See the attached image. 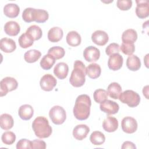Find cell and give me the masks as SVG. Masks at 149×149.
<instances>
[{
	"instance_id": "cell-22",
	"label": "cell",
	"mask_w": 149,
	"mask_h": 149,
	"mask_svg": "<svg viewBox=\"0 0 149 149\" xmlns=\"http://www.w3.org/2000/svg\"><path fill=\"white\" fill-rule=\"evenodd\" d=\"M20 12V8L16 3H8L3 8V13L5 16L10 18L17 17Z\"/></svg>"
},
{
	"instance_id": "cell-10",
	"label": "cell",
	"mask_w": 149,
	"mask_h": 149,
	"mask_svg": "<svg viewBox=\"0 0 149 149\" xmlns=\"http://www.w3.org/2000/svg\"><path fill=\"white\" fill-rule=\"evenodd\" d=\"M100 108L102 112L108 115L115 114L118 113L119 109V106L118 104L113 101L109 100H107L101 103Z\"/></svg>"
},
{
	"instance_id": "cell-12",
	"label": "cell",
	"mask_w": 149,
	"mask_h": 149,
	"mask_svg": "<svg viewBox=\"0 0 149 149\" xmlns=\"http://www.w3.org/2000/svg\"><path fill=\"white\" fill-rule=\"evenodd\" d=\"M123 62V59L122 56L119 53H116L109 56L108 61V66L111 70L116 71L122 68Z\"/></svg>"
},
{
	"instance_id": "cell-9",
	"label": "cell",
	"mask_w": 149,
	"mask_h": 149,
	"mask_svg": "<svg viewBox=\"0 0 149 149\" xmlns=\"http://www.w3.org/2000/svg\"><path fill=\"white\" fill-rule=\"evenodd\" d=\"M137 6L136 8V14L140 19H144L149 15V3L148 1L144 0L136 1Z\"/></svg>"
},
{
	"instance_id": "cell-38",
	"label": "cell",
	"mask_w": 149,
	"mask_h": 149,
	"mask_svg": "<svg viewBox=\"0 0 149 149\" xmlns=\"http://www.w3.org/2000/svg\"><path fill=\"white\" fill-rule=\"evenodd\" d=\"M33 11L34 8H27L23 10L22 13V18L25 22L30 23L31 22H34Z\"/></svg>"
},
{
	"instance_id": "cell-43",
	"label": "cell",
	"mask_w": 149,
	"mask_h": 149,
	"mask_svg": "<svg viewBox=\"0 0 149 149\" xmlns=\"http://www.w3.org/2000/svg\"><path fill=\"white\" fill-rule=\"evenodd\" d=\"M122 149H126V148H136V146L131 141H125L121 147Z\"/></svg>"
},
{
	"instance_id": "cell-21",
	"label": "cell",
	"mask_w": 149,
	"mask_h": 149,
	"mask_svg": "<svg viewBox=\"0 0 149 149\" xmlns=\"http://www.w3.org/2000/svg\"><path fill=\"white\" fill-rule=\"evenodd\" d=\"M101 73L100 66L95 63H92L86 68V74L91 79H95L100 77Z\"/></svg>"
},
{
	"instance_id": "cell-40",
	"label": "cell",
	"mask_w": 149,
	"mask_h": 149,
	"mask_svg": "<svg viewBox=\"0 0 149 149\" xmlns=\"http://www.w3.org/2000/svg\"><path fill=\"white\" fill-rule=\"evenodd\" d=\"M120 52V46L118 44L113 42L108 45L105 49V53L107 55L110 56L112 54L119 53Z\"/></svg>"
},
{
	"instance_id": "cell-27",
	"label": "cell",
	"mask_w": 149,
	"mask_h": 149,
	"mask_svg": "<svg viewBox=\"0 0 149 149\" xmlns=\"http://www.w3.org/2000/svg\"><path fill=\"white\" fill-rule=\"evenodd\" d=\"M14 121L12 116L8 113H3L0 116L1 127L5 130L12 128Z\"/></svg>"
},
{
	"instance_id": "cell-28",
	"label": "cell",
	"mask_w": 149,
	"mask_h": 149,
	"mask_svg": "<svg viewBox=\"0 0 149 149\" xmlns=\"http://www.w3.org/2000/svg\"><path fill=\"white\" fill-rule=\"evenodd\" d=\"M49 17L48 12L44 9H35L33 11V20L37 23H44Z\"/></svg>"
},
{
	"instance_id": "cell-29",
	"label": "cell",
	"mask_w": 149,
	"mask_h": 149,
	"mask_svg": "<svg viewBox=\"0 0 149 149\" xmlns=\"http://www.w3.org/2000/svg\"><path fill=\"white\" fill-rule=\"evenodd\" d=\"M26 33L34 41L40 39L42 35L41 29L37 25L30 26L27 29Z\"/></svg>"
},
{
	"instance_id": "cell-6",
	"label": "cell",
	"mask_w": 149,
	"mask_h": 149,
	"mask_svg": "<svg viewBox=\"0 0 149 149\" xmlns=\"http://www.w3.org/2000/svg\"><path fill=\"white\" fill-rule=\"evenodd\" d=\"M18 83L17 80L12 77H6L0 81V95H6L9 91H12L17 88Z\"/></svg>"
},
{
	"instance_id": "cell-19",
	"label": "cell",
	"mask_w": 149,
	"mask_h": 149,
	"mask_svg": "<svg viewBox=\"0 0 149 149\" xmlns=\"http://www.w3.org/2000/svg\"><path fill=\"white\" fill-rule=\"evenodd\" d=\"M20 30V25L15 21H9L5 24V33L10 36H17Z\"/></svg>"
},
{
	"instance_id": "cell-42",
	"label": "cell",
	"mask_w": 149,
	"mask_h": 149,
	"mask_svg": "<svg viewBox=\"0 0 149 149\" xmlns=\"http://www.w3.org/2000/svg\"><path fill=\"white\" fill-rule=\"evenodd\" d=\"M32 147L33 148L45 149L46 148V143L43 140L35 139L32 141Z\"/></svg>"
},
{
	"instance_id": "cell-20",
	"label": "cell",
	"mask_w": 149,
	"mask_h": 149,
	"mask_svg": "<svg viewBox=\"0 0 149 149\" xmlns=\"http://www.w3.org/2000/svg\"><path fill=\"white\" fill-rule=\"evenodd\" d=\"M63 35V30L59 27H53L48 32V39L52 42H57L60 41Z\"/></svg>"
},
{
	"instance_id": "cell-16",
	"label": "cell",
	"mask_w": 149,
	"mask_h": 149,
	"mask_svg": "<svg viewBox=\"0 0 149 149\" xmlns=\"http://www.w3.org/2000/svg\"><path fill=\"white\" fill-rule=\"evenodd\" d=\"M0 48L5 53H11L16 48L15 41L9 38H2L0 40Z\"/></svg>"
},
{
	"instance_id": "cell-25",
	"label": "cell",
	"mask_w": 149,
	"mask_h": 149,
	"mask_svg": "<svg viewBox=\"0 0 149 149\" xmlns=\"http://www.w3.org/2000/svg\"><path fill=\"white\" fill-rule=\"evenodd\" d=\"M66 42L71 47H76L80 44L81 38L80 35L76 31H69L66 36Z\"/></svg>"
},
{
	"instance_id": "cell-4",
	"label": "cell",
	"mask_w": 149,
	"mask_h": 149,
	"mask_svg": "<svg viewBox=\"0 0 149 149\" xmlns=\"http://www.w3.org/2000/svg\"><path fill=\"white\" fill-rule=\"evenodd\" d=\"M118 98L121 102L127 104L131 108L137 107L140 102V97L139 94L131 90H127L121 93Z\"/></svg>"
},
{
	"instance_id": "cell-32",
	"label": "cell",
	"mask_w": 149,
	"mask_h": 149,
	"mask_svg": "<svg viewBox=\"0 0 149 149\" xmlns=\"http://www.w3.org/2000/svg\"><path fill=\"white\" fill-rule=\"evenodd\" d=\"M90 140L93 144L100 146L105 142V137L102 132L100 131H94L91 134Z\"/></svg>"
},
{
	"instance_id": "cell-11",
	"label": "cell",
	"mask_w": 149,
	"mask_h": 149,
	"mask_svg": "<svg viewBox=\"0 0 149 149\" xmlns=\"http://www.w3.org/2000/svg\"><path fill=\"white\" fill-rule=\"evenodd\" d=\"M100 50L94 46H88L83 51L84 58L86 61L89 62H93L98 61V59L100 58Z\"/></svg>"
},
{
	"instance_id": "cell-18",
	"label": "cell",
	"mask_w": 149,
	"mask_h": 149,
	"mask_svg": "<svg viewBox=\"0 0 149 149\" xmlns=\"http://www.w3.org/2000/svg\"><path fill=\"white\" fill-rule=\"evenodd\" d=\"M18 114L22 119L28 120H30L33 116L34 109L30 105L24 104L19 107Z\"/></svg>"
},
{
	"instance_id": "cell-1",
	"label": "cell",
	"mask_w": 149,
	"mask_h": 149,
	"mask_svg": "<svg viewBox=\"0 0 149 149\" xmlns=\"http://www.w3.org/2000/svg\"><path fill=\"white\" fill-rule=\"evenodd\" d=\"M91 105V101L88 95H79L76 100L73 110L74 117L79 120L87 119L90 114Z\"/></svg>"
},
{
	"instance_id": "cell-36",
	"label": "cell",
	"mask_w": 149,
	"mask_h": 149,
	"mask_svg": "<svg viewBox=\"0 0 149 149\" xmlns=\"http://www.w3.org/2000/svg\"><path fill=\"white\" fill-rule=\"evenodd\" d=\"M1 140L5 144L11 145L16 140V135L12 132L6 131L2 134Z\"/></svg>"
},
{
	"instance_id": "cell-30",
	"label": "cell",
	"mask_w": 149,
	"mask_h": 149,
	"mask_svg": "<svg viewBox=\"0 0 149 149\" xmlns=\"http://www.w3.org/2000/svg\"><path fill=\"white\" fill-rule=\"evenodd\" d=\"M41 56V53L37 49H30L25 52L24 59L28 63H34L37 61Z\"/></svg>"
},
{
	"instance_id": "cell-35",
	"label": "cell",
	"mask_w": 149,
	"mask_h": 149,
	"mask_svg": "<svg viewBox=\"0 0 149 149\" xmlns=\"http://www.w3.org/2000/svg\"><path fill=\"white\" fill-rule=\"evenodd\" d=\"M93 98L94 101L97 103H102L107 100L108 93L105 90L99 88L94 92Z\"/></svg>"
},
{
	"instance_id": "cell-34",
	"label": "cell",
	"mask_w": 149,
	"mask_h": 149,
	"mask_svg": "<svg viewBox=\"0 0 149 149\" xmlns=\"http://www.w3.org/2000/svg\"><path fill=\"white\" fill-rule=\"evenodd\" d=\"M48 54H51L56 60L62 58L65 54V49L59 46H54L50 48L48 51Z\"/></svg>"
},
{
	"instance_id": "cell-39",
	"label": "cell",
	"mask_w": 149,
	"mask_h": 149,
	"mask_svg": "<svg viewBox=\"0 0 149 149\" xmlns=\"http://www.w3.org/2000/svg\"><path fill=\"white\" fill-rule=\"evenodd\" d=\"M116 6L121 10H127L131 8L132 1L131 0H118Z\"/></svg>"
},
{
	"instance_id": "cell-31",
	"label": "cell",
	"mask_w": 149,
	"mask_h": 149,
	"mask_svg": "<svg viewBox=\"0 0 149 149\" xmlns=\"http://www.w3.org/2000/svg\"><path fill=\"white\" fill-rule=\"evenodd\" d=\"M55 59L49 54L45 55L40 61V66L44 70H49L55 62Z\"/></svg>"
},
{
	"instance_id": "cell-14",
	"label": "cell",
	"mask_w": 149,
	"mask_h": 149,
	"mask_svg": "<svg viewBox=\"0 0 149 149\" xmlns=\"http://www.w3.org/2000/svg\"><path fill=\"white\" fill-rule=\"evenodd\" d=\"M90 132V128L84 124L77 125L73 130V136L77 140H82L85 139Z\"/></svg>"
},
{
	"instance_id": "cell-41",
	"label": "cell",
	"mask_w": 149,
	"mask_h": 149,
	"mask_svg": "<svg viewBox=\"0 0 149 149\" xmlns=\"http://www.w3.org/2000/svg\"><path fill=\"white\" fill-rule=\"evenodd\" d=\"M17 149H32V141L26 139H20L16 144Z\"/></svg>"
},
{
	"instance_id": "cell-2",
	"label": "cell",
	"mask_w": 149,
	"mask_h": 149,
	"mask_svg": "<svg viewBox=\"0 0 149 149\" xmlns=\"http://www.w3.org/2000/svg\"><path fill=\"white\" fill-rule=\"evenodd\" d=\"M86 67L83 62L77 60L74 62L69 82L74 87H80L86 81Z\"/></svg>"
},
{
	"instance_id": "cell-23",
	"label": "cell",
	"mask_w": 149,
	"mask_h": 149,
	"mask_svg": "<svg viewBox=\"0 0 149 149\" xmlns=\"http://www.w3.org/2000/svg\"><path fill=\"white\" fill-rule=\"evenodd\" d=\"M137 39V31L132 29H127L123 31L122 35V40L124 43L134 44Z\"/></svg>"
},
{
	"instance_id": "cell-24",
	"label": "cell",
	"mask_w": 149,
	"mask_h": 149,
	"mask_svg": "<svg viewBox=\"0 0 149 149\" xmlns=\"http://www.w3.org/2000/svg\"><path fill=\"white\" fill-rule=\"evenodd\" d=\"M127 68L132 71H137L141 67L140 58L135 55H131L128 56L126 60Z\"/></svg>"
},
{
	"instance_id": "cell-5",
	"label": "cell",
	"mask_w": 149,
	"mask_h": 149,
	"mask_svg": "<svg viewBox=\"0 0 149 149\" xmlns=\"http://www.w3.org/2000/svg\"><path fill=\"white\" fill-rule=\"evenodd\" d=\"M49 116L55 125H61L66 119V113L64 108L59 105L52 107L49 112Z\"/></svg>"
},
{
	"instance_id": "cell-17",
	"label": "cell",
	"mask_w": 149,
	"mask_h": 149,
	"mask_svg": "<svg viewBox=\"0 0 149 149\" xmlns=\"http://www.w3.org/2000/svg\"><path fill=\"white\" fill-rule=\"evenodd\" d=\"M68 72V65L65 62H59L57 63L54 68V74L61 80H63L67 77Z\"/></svg>"
},
{
	"instance_id": "cell-33",
	"label": "cell",
	"mask_w": 149,
	"mask_h": 149,
	"mask_svg": "<svg viewBox=\"0 0 149 149\" xmlns=\"http://www.w3.org/2000/svg\"><path fill=\"white\" fill-rule=\"evenodd\" d=\"M19 45L22 48H27L31 47L33 43L34 40L26 33L22 34L18 39Z\"/></svg>"
},
{
	"instance_id": "cell-8",
	"label": "cell",
	"mask_w": 149,
	"mask_h": 149,
	"mask_svg": "<svg viewBox=\"0 0 149 149\" xmlns=\"http://www.w3.org/2000/svg\"><path fill=\"white\" fill-rule=\"evenodd\" d=\"M56 79L51 74H44L40 81V85L42 90L45 91H50L56 86Z\"/></svg>"
},
{
	"instance_id": "cell-3",
	"label": "cell",
	"mask_w": 149,
	"mask_h": 149,
	"mask_svg": "<svg viewBox=\"0 0 149 149\" xmlns=\"http://www.w3.org/2000/svg\"><path fill=\"white\" fill-rule=\"evenodd\" d=\"M32 128L35 135L40 139L49 137L52 129L48 119L44 116H38L33 122Z\"/></svg>"
},
{
	"instance_id": "cell-15",
	"label": "cell",
	"mask_w": 149,
	"mask_h": 149,
	"mask_svg": "<svg viewBox=\"0 0 149 149\" xmlns=\"http://www.w3.org/2000/svg\"><path fill=\"white\" fill-rule=\"evenodd\" d=\"M118 119L111 116H108L102 122V127L107 132H113L118 128Z\"/></svg>"
},
{
	"instance_id": "cell-37",
	"label": "cell",
	"mask_w": 149,
	"mask_h": 149,
	"mask_svg": "<svg viewBox=\"0 0 149 149\" xmlns=\"http://www.w3.org/2000/svg\"><path fill=\"white\" fill-rule=\"evenodd\" d=\"M120 49L124 54L127 55H131L134 53L135 51V45L134 44L122 42L120 47Z\"/></svg>"
},
{
	"instance_id": "cell-13",
	"label": "cell",
	"mask_w": 149,
	"mask_h": 149,
	"mask_svg": "<svg viewBox=\"0 0 149 149\" xmlns=\"http://www.w3.org/2000/svg\"><path fill=\"white\" fill-rule=\"evenodd\" d=\"M93 42L99 46L105 45L108 41L109 37L108 34L103 30H96L91 35Z\"/></svg>"
},
{
	"instance_id": "cell-26",
	"label": "cell",
	"mask_w": 149,
	"mask_h": 149,
	"mask_svg": "<svg viewBox=\"0 0 149 149\" xmlns=\"http://www.w3.org/2000/svg\"><path fill=\"white\" fill-rule=\"evenodd\" d=\"M121 93L122 87L118 83H111L107 87V93L109 96L113 99H118L119 96Z\"/></svg>"
},
{
	"instance_id": "cell-7",
	"label": "cell",
	"mask_w": 149,
	"mask_h": 149,
	"mask_svg": "<svg viewBox=\"0 0 149 149\" xmlns=\"http://www.w3.org/2000/svg\"><path fill=\"white\" fill-rule=\"evenodd\" d=\"M122 130L127 134L134 133L137 129V122L136 120L131 116H126L121 122Z\"/></svg>"
}]
</instances>
